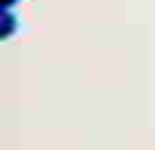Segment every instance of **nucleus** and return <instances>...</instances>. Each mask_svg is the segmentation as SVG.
Wrapping results in <instances>:
<instances>
[{"label": "nucleus", "instance_id": "1", "mask_svg": "<svg viewBox=\"0 0 155 150\" xmlns=\"http://www.w3.org/2000/svg\"><path fill=\"white\" fill-rule=\"evenodd\" d=\"M16 16H13V8H0V37L3 40H8V37H13V32H16Z\"/></svg>", "mask_w": 155, "mask_h": 150}, {"label": "nucleus", "instance_id": "2", "mask_svg": "<svg viewBox=\"0 0 155 150\" xmlns=\"http://www.w3.org/2000/svg\"><path fill=\"white\" fill-rule=\"evenodd\" d=\"M18 0H0V8H13Z\"/></svg>", "mask_w": 155, "mask_h": 150}]
</instances>
